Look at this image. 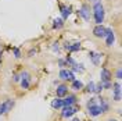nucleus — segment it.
<instances>
[{"label":"nucleus","mask_w":122,"mask_h":121,"mask_svg":"<svg viewBox=\"0 0 122 121\" xmlns=\"http://www.w3.org/2000/svg\"><path fill=\"white\" fill-rule=\"evenodd\" d=\"M60 78L61 79H65V81H74V79H75V75H74V72L69 71V70H61Z\"/></svg>","instance_id":"obj_4"},{"label":"nucleus","mask_w":122,"mask_h":121,"mask_svg":"<svg viewBox=\"0 0 122 121\" xmlns=\"http://www.w3.org/2000/svg\"><path fill=\"white\" fill-rule=\"evenodd\" d=\"M14 81H20V77H18V75H14Z\"/></svg>","instance_id":"obj_29"},{"label":"nucleus","mask_w":122,"mask_h":121,"mask_svg":"<svg viewBox=\"0 0 122 121\" xmlns=\"http://www.w3.org/2000/svg\"><path fill=\"white\" fill-rule=\"evenodd\" d=\"M110 121H117V120H110Z\"/></svg>","instance_id":"obj_32"},{"label":"nucleus","mask_w":122,"mask_h":121,"mask_svg":"<svg viewBox=\"0 0 122 121\" xmlns=\"http://www.w3.org/2000/svg\"><path fill=\"white\" fill-rule=\"evenodd\" d=\"M65 63H67V64H71V66H75L76 64L75 60H74L72 57H67V59H65Z\"/></svg>","instance_id":"obj_25"},{"label":"nucleus","mask_w":122,"mask_h":121,"mask_svg":"<svg viewBox=\"0 0 122 121\" xmlns=\"http://www.w3.org/2000/svg\"><path fill=\"white\" fill-rule=\"evenodd\" d=\"M104 38H106V42H107V46H112L115 42V35L112 29L111 28H106V35H104Z\"/></svg>","instance_id":"obj_3"},{"label":"nucleus","mask_w":122,"mask_h":121,"mask_svg":"<svg viewBox=\"0 0 122 121\" xmlns=\"http://www.w3.org/2000/svg\"><path fill=\"white\" fill-rule=\"evenodd\" d=\"M93 33H94L96 38H104V35H106V28H104L103 25H97V27L93 29Z\"/></svg>","instance_id":"obj_7"},{"label":"nucleus","mask_w":122,"mask_h":121,"mask_svg":"<svg viewBox=\"0 0 122 121\" xmlns=\"http://www.w3.org/2000/svg\"><path fill=\"white\" fill-rule=\"evenodd\" d=\"M60 10H61V14H62V20H67L71 14V7H67L64 4H60Z\"/></svg>","instance_id":"obj_12"},{"label":"nucleus","mask_w":122,"mask_h":121,"mask_svg":"<svg viewBox=\"0 0 122 121\" xmlns=\"http://www.w3.org/2000/svg\"><path fill=\"white\" fill-rule=\"evenodd\" d=\"M93 10H94V14H93V17H94V21H96V24H97V25H101V24H103V21H104V7H103V4H101L100 1L94 3V7H93Z\"/></svg>","instance_id":"obj_1"},{"label":"nucleus","mask_w":122,"mask_h":121,"mask_svg":"<svg viewBox=\"0 0 122 121\" xmlns=\"http://www.w3.org/2000/svg\"><path fill=\"white\" fill-rule=\"evenodd\" d=\"M21 77H22V79H21V86H22L24 89H28V88H29V74H28V72H22Z\"/></svg>","instance_id":"obj_10"},{"label":"nucleus","mask_w":122,"mask_h":121,"mask_svg":"<svg viewBox=\"0 0 122 121\" xmlns=\"http://www.w3.org/2000/svg\"><path fill=\"white\" fill-rule=\"evenodd\" d=\"M64 27V20L62 18H56L53 21V28L54 29H61Z\"/></svg>","instance_id":"obj_18"},{"label":"nucleus","mask_w":122,"mask_h":121,"mask_svg":"<svg viewBox=\"0 0 122 121\" xmlns=\"http://www.w3.org/2000/svg\"><path fill=\"white\" fill-rule=\"evenodd\" d=\"M13 107H14V100H6V102H3L0 104V114L8 113Z\"/></svg>","instance_id":"obj_2"},{"label":"nucleus","mask_w":122,"mask_h":121,"mask_svg":"<svg viewBox=\"0 0 122 121\" xmlns=\"http://www.w3.org/2000/svg\"><path fill=\"white\" fill-rule=\"evenodd\" d=\"M100 77H101V82H110V79H111V71L108 68H101Z\"/></svg>","instance_id":"obj_6"},{"label":"nucleus","mask_w":122,"mask_h":121,"mask_svg":"<svg viewBox=\"0 0 122 121\" xmlns=\"http://www.w3.org/2000/svg\"><path fill=\"white\" fill-rule=\"evenodd\" d=\"M62 103H64V107L65 106H72V104L76 103V98L74 96V95H69V96H67V98L62 100Z\"/></svg>","instance_id":"obj_13"},{"label":"nucleus","mask_w":122,"mask_h":121,"mask_svg":"<svg viewBox=\"0 0 122 121\" xmlns=\"http://www.w3.org/2000/svg\"><path fill=\"white\" fill-rule=\"evenodd\" d=\"M72 71H79V72H83L85 68H83V66H78V64H75V66H72Z\"/></svg>","instance_id":"obj_21"},{"label":"nucleus","mask_w":122,"mask_h":121,"mask_svg":"<svg viewBox=\"0 0 122 121\" xmlns=\"http://www.w3.org/2000/svg\"><path fill=\"white\" fill-rule=\"evenodd\" d=\"M58 64H60V67H64V66H65V60H60Z\"/></svg>","instance_id":"obj_28"},{"label":"nucleus","mask_w":122,"mask_h":121,"mask_svg":"<svg viewBox=\"0 0 122 121\" xmlns=\"http://www.w3.org/2000/svg\"><path fill=\"white\" fill-rule=\"evenodd\" d=\"M0 63H1V52H0Z\"/></svg>","instance_id":"obj_30"},{"label":"nucleus","mask_w":122,"mask_h":121,"mask_svg":"<svg viewBox=\"0 0 122 121\" xmlns=\"http://www.w3.org/2000/svg\"><path fill=\"white\" fill-rule=\"evenodd\" d=\"M117 78H118V79H121V78H122V72H121V68H119V70L117 71Z\"/></svg>","instance_id":"obj_27"},{"label":"nucleus","mask_w":122,"mask_h":121,"mask_svg":"<svg viewBox=\"0 0 122 121\" xmlns=\"http://www.w3.org/2000/svg\"><path fill=\"white\" fill-rule=\"evenodd\" d=\"M72 121H81V120H78V118H75V120H72Z\"/></svg>","instance_id":"obj_31"},{"label":"nucleus","mask_w":122,"mask_h":121,"mask_svg":"<svg viewBox=\"0 0 122 121\" xmlns=\"http://www.w3.org/2000/svg\"><path fill=\"white\" fill-rule=\"evenodd\" d=\"M94 85H96V83L93 82V81L89 82V83H87V86H86V91H87V92H93V91H94Z\"/></svg>","instance_id":"obj_22"},{"label":"nucleus","mask_w":122,"mask_h":121,"mask_svg":"<svg viewBox=\"0 0 122 121\" xmlns=\"http://www.w3.org/2000/svg\"><path fill=\"white\" fill-rule=\"evenodd\" d=\"M82 88H83V83L81 82V81H76V79H74V81H72V89L79 91V89H82Z\"/></svg>","instance_id":"obj_19"},{"label":"nucleus","mask_w":122,"mask_h":121,"mask_svg":"<svg viewBox=\"0 0 122 121\" xmlns=\"http://www.w3.org/2000/svg\"><path fill=\"white\" fill-rule=\"evenodd\" d=\"M112 86H114V98H115L117 102H119V100H121V83L115 82Z\"/></svg>","instance_id":"obj_9"},{"label":"nucleus","mask_w":122,"mask_h":121,"mask_svg":"<svg viewBox=\"0 0 122 121\" xmlns=\"http://www.w3.org/2000/svg\"><path fill=\"white\" fill-rule=\"evenodd\" d=\"M67 93H68V88L65 85H60L57 88V98H64Z\"/></svg>","instance_id":"obj_14"},{"label":"nucleus","mask_w":122,"mask_h":121,"mask_svg":"<svg viewBox=\"0 0 122 121\" xmlns=\"http://www.w3.org/2000/svg\"><path fill=\"white\" fill-rule=\"evenodd\" d=\"M13 52H14V57H15V59H20V57H21V52H20V49H18V47H14V49H13Z\"/></svg>","instance_id":"obj_24"},{"label":"nucleus","mask_w":122,"mask_h":121,"mask_svg":"<svg viewBox=\"0 0 122 121\" xmlns=\"http://www.w3.org/2000/svg\"><path fill=\"white\" fill-rule=\"evenodd\" d=\"M94 100H96V99H90V100L87 102V107H89V106H93V104H96V102H94Z\"/></svg>","instance_id":"obj_26"},{"label":"nucleus","mask_w":122,"mask_h":121,"mask_svg":"<svg viewBox=\"0 0 122 121\" xmlns=\"http://www.w3.org/2000/svg\"><path fill=\"white\" fill-rule=\"evenodd\" d=\"M79 14L82 15L86 21H89V20H90V11H89V7H87L86 4H85V6H82L81 11H79Z\"/></svg>","instance_id":"obj_11"},{"label":"nucleus","mask_w":122,"mask_h":121,"mask_svg":"<svg viewBox=\"0 0 122 121\" xmlns=\"http://www.w3.org/2000/svg\"><path fill=\"white\" fill-rule=\"evenodd\" d=\"M65 49L68 50V52H78V50H81V43H65Z\"/></svg>","instance_id":"obj_15"},{"label":"nucleus","mask_w":122,"mask_h":121,"mask_svg":"<svg viewBox=\"0 0 122 121\" xmlns=\"http://www.w3.org/2000/svg\"><path fill=\"white\" fill-rule=\"evenodd\" d=\"M89 57L92 59L93 64H99L100 59H101V54L100 53H94V52H90V53H89Z\"/></svg>","instance_id":"obj_16"},{"label":"nucleus","mask_w":122,"mask_h":121,"mask_svg":"<svg viewBox=\"0 0 122 121\" xmlns=\"http://www.w3.org/2000/svg\"><path fill=\"white\" fill-rule=\"evenodd\" d=\"M103 89H104V88H103V85L99 83V85H94V91H93V92H94V93H100Z\"/></svg>","instance_id":"obj_23"},{"label":"nucleus","mask_w":122,"mask_h":121,"mask_svg":"<svg viewBox=\"0 0 122 121\" xmlns=\"http://www.w3.org/2000/svg\"><path fill=\"white\" fill-rule=\"evenodd\" d=\"M87 109H89V114H90V116H93V117H97V116H100V114H101V109H100V106H97V104L89 106Z\"/></svg>","instance_id":"obj_8"},{"label":"nucleus","mask_w":122,"mask_h":121,"mask_svg":"<svg viewBox=\"0 0 122 121\" xmlns=\"http://www.w3.org/2000/svg\"><path fill=\"white\" fill-rule=\"evenodd\" d=\"M100 109H101V113H106L107 110H108V103L104 99H100Z\"/></svg>","instance_id":"obj_20"},{"label":"nucleus","mask_w":122,"mask_h":121,"mask_svg":"<svg viewBox=\"0 0 122 121\" xmlns=\"http://www.w3.org/2000/svg\"><path fill=\"white\" fill-rule=\"evenodd\" d=\"M51 107H53V109H61V107H64V103H62V99H61V98L54 99L53 102H51Z\"/></svg>","instance_id":"obj_17"},{"label":"nucleus","mask_w":122,"mask_h":121,"mask_svg":"<svg viewBox=\"0 0 122 121\" xmlns=\"http://www.w3.org/2000/svg\"><path fill=\"white\" fill-rule=\"evenodd\" d=\"M76 107H72V106H65L64 107V110H62V113H61V116L62 117H65V118H68V117H71L72 114L76 113Z\"/></svg>","instance_id":"obj_5"}]
</instances>
